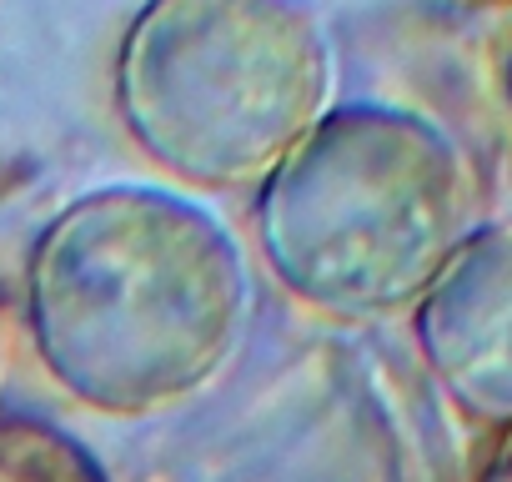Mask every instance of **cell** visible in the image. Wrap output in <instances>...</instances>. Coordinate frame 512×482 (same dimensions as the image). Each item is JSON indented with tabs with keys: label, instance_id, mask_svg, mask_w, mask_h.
<instances>
[{
	"label": "cell",
	"instance_id": "obj_1",
	"mask_svg": "<svg viewBox=\"0 0 512 482\" xmlns=\"http://www.w3.org/2000/svg\"><path fill=\"white\" fill-rule=\"evenodd\" d=\"M21 282L41 372L101 417H156L201 397L251 322L241 241L166 186L71 196L31 236Z\"/></svg>",
	"mask_w": 512,
	"mask_h": 482
},
{
	"label": "cell",
	"instance_id": "obj_2",
	"mask_svg": "<svg viewBox=\"0 0 512 482\" xmlns=\"http://www.w3.org/2000/svg\"><path fill=\"white\" fill-rule=\"evenodd\" d=\"M457 131L392 101L332 106L251 191V236L302 307L337 322L412 312L482 226Z\"/></svg>",
	"mask_w": 512,
	"mask_h": 482
},
{
	"label": "cell",
	"instance_id": "obj_3",
	"mask_svg": "<svg viewBox=\"0 0 512 482\" xmlns=\"http://www.w3.org/2000/svg\"><path fill=\"white\" fill-rule=\"evenodd\" d=\"M126 141L191 191H256L337 106V56L302 0H141L111 51Z\"/></svg>",
	"mask_w": 512,
	"mask_h": 482
},
{
	"label": "cell",
	"instance_id": "obj_4",
	"mask_svg": "<svg viewBox=\"0 0 512 482\" xmlns=\"http://www.w3.org/2000/svg\"><path fill=\"white\" fill-rule=\"evenodd\" d=\"M407 317L442 397L512 432V221H482Z\"/></svg>",
	"mask_w": 512,
	"mask_h": 482
},
{
	"label": "cell",
	"instance_id": "obj_5",
	"mask_svg": "<svg viewBox=\"0 0 512 482\" xmlns=\"http://www.w3.org/2000/svg\"><path fill=\"white\" fill-rule=\"evenodd\" d=\"M0 482H111V472L61 422L0 412Z\"/></svg>",
	"mask_w": 512,
	"mask_h": 482
},
{
	"label": "cell",
	"instance_id": "obj_6",
	"mask_svg": "<svg viewBox=\"0 0 512 482\" xmlns=\"http://www.w3.org/2000/svg\"><path fill=\"white\" fill-rule=\"evenodd\" d=\"M477 482H512V432L497 437V447H492V457L482 462Z\"/></svg>",
	"mask_w": 512,
	"mask_h": 482
},
{
	"label": "cell",
	"instance_id": "obj_7",
	"mask_svg": "<svg viewBox=\"0 0 512 482\" xmlns=\"http://www.w3.org/2000/svg\"><path fill=\"white\" fill-rule=\"evenodd\" d=\"M6 372H11V287L0 277V387H6Z\"/></svg>",
	"mask_w": 512,
	"mask_h": 482
},
{
	"label": "cell",
	"instance_id": "obj_8",
	"mask_svg": "<svg viewBox=\"0 0 512 482\" xmlns=\"http://www.w3.org/2000/svg\"><path fill=\"white\" fill-rule=\"evenodd\" d=\"M457 6H482V11H492V6H512V0H457Z\"/></svg>",
	"mask_w": 512,
	"mask_h": 482
},
{
	"label": "cell",
	"instance_id": "obj_9",
	"mask_svg": "<svg viewBox=\"0 0 512 482\" xmlns=\"http://www.w3.org/2000/svg\"><path fill=\"white\" fill-rule=\"evenodd\" d=\"M507 101H512V56H507Z\"/></svg>",
	"mask_w": 512,
	"mask_h": 482
}]
</instances>
